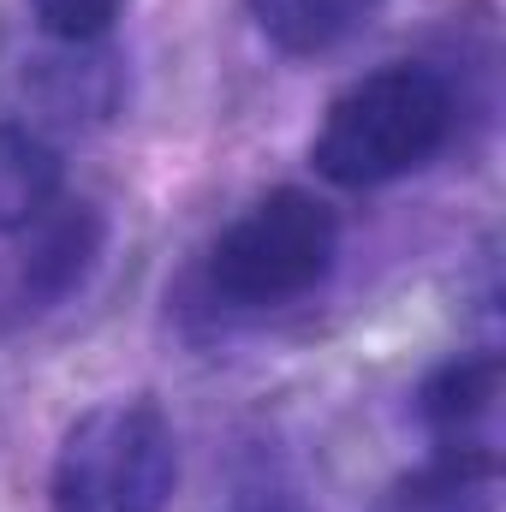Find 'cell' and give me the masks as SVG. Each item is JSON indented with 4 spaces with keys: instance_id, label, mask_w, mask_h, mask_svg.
Returning <instances> with one entry per match:
<instances>
[{
    "instance_id": "cell-5",
    "label": "cell",
    "mask_w": 506,
    "mask_h": 512,
    "mask_svg": "<svg viewBox=\"0 0 506 512\" xmlns=\"http://www.w3.org/2000/svg\"><path fill=\"white\" fill-rule=\"evenodd\" d=\"M417 411L435 435V447H471V453H495V411H501V358H453L441 364L423 393Z\"/></svg>"
},
{
    "instance_id": "cell-7",
    "label": "cell",
    "mask_w": 506,
    "mask_h": 512,
    "mask_svg": "<svg viewBox=\"0 0 506 512\" xmlns=\"http://www.w3.org/2000/svg\"><path fill=\"white\" fill-rule=\"evenodd\" d=\"M376 12H381V0H251L256 30L280 54H298V60L352 42Z\"/></svg>"
},
{
    "instance_id": "cell-6",
    "label": "cell",
    "mask_w": 506,
    "mask_h": 512,
    "mask_svg": "<svg viewBox=\"0 0 506 512\" xmlns=\"http://www.w3.org/2000/svg\"><path fill=\"white\" fill-rule=\"evenodd\" d=\"M376 512H495V453L435 447V459L399 477Z\"/></svg>"
},
{
    "instance_id": "cell-9",
    "label": "cell",
    "mask_w": 506,
    "mask_h": 512,
    "mask_svg": "<svg viewBox=\"0 0 506 512\" xmlns=\"http://www.w3.org/2000/svg\"><path fill=\"white\" fill-rule=\"evenodd\" d=\"M30 12H36V24H42L48 36H60V42H90V36H102V30L126 12V0H30Z\"/></svg>"
},
{
    "instance_id": "cell-8",
    "label": "cell",
    "mask_w": 506,
    "mask_h": 512,
    "mask_svg": "<svg viewBox=\"0 0 506 512\" xmlns=\"http://www.w3.org/2000/svg\"><path fill=\"white\" fill-rule=\"evenodd\" d=\"M60 197V155L30 126H0V233H24Z\"/></svg>"
},
{
    "instance_id": "cell-10",
    "label": "cell",
    "mask_w": 506,
    "mask_h": 512,
    "mask_svg": "<svg viewBox=\"0 0 506 512\" xmlns=\"http://www.w3.org/2000/svg\"><path fill=\"white\" fill-rule=\"evenodd\" d=\"M227 512H316L304 501L298 483H286L280 471H251L239 477V489L227 495Z\"/></svg>"
},
{
    "instance_id": "cell-3",
    "label": "cell",
    "mask_w": 506,
    "mask_h": 512,
    "mask_svg": "<svg viewBox=\"0 0 506 512\" xmlns=\"http://www.w3.org/2000/svg\"><path fill=\"white\" fill-rule=\"evenodd\" d=\"M340 256V221L328 203H316L310 191H268L251 203L203 262V280L215 292V304L227 310H280L304 292H316L334 274Z\"/></svg>"
},
{
    "instance_id": "cell-1",
    "label": "cell",
    "mask_w": 506,
    "mask_h": 512,
    "mask_svg": "<svg viewBox=\"0 0 506 512\" xmlns=\"http://www.w3.org/2000/svg\"><path fill=\"white\" fill-rule=\"evenodd\" d=\"M453 84L435 66L393 60L370 78H358L316 131L310 161L322 179L346 191H376L405 173H417L447 137H453Z\"/></svg>"
},
{
    "instance_id": "cell-4",
    "label": "cell",
    "mask_w": 506,
    "mask_h": 512,
    "mask_svg": "<svg viewBox=\"0 0 506 512\" xmlns=\"http://www.w3.org/2000/svg\"><path fill=\"white\" fill-rule=\"evenodd\" d=\"M24 251L12 256L0 304L24 322L54 310L60 298H72V286H84V274L102 256V215L90 203H48L30 227H24Z\"/></svg>"
},
{
    "instance_id": "cell-2",
    "label": "cell",
    "mask_w": 506,
    "mask_h": 512,
    "mask_svg": "<svg viewBox=\"0 0 506 512\" xmlns=\"http://www.w3.org/2000/svg\"><path fill=\"white\" fill-rule=\"evenodd\" d=\"M179 483V441L161 405L149 399H108L90 405L48 477V507L54 512H167Z\"/></svg>"
}]
</instances>
